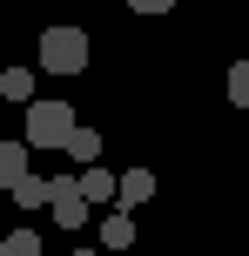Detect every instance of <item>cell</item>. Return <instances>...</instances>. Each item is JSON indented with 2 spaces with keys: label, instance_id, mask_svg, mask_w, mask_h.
<instances>
[{
  "label": "cell",
  "instance_id": "12",
  "mask_svg": "<svg viewBox=\"0 0 249 256\" xmlns=\"http://www.w3.org/2000/svg\"><path fill=\"white\" fill-rule=\"evenodd\" d=\"M7 256H40V236L34 230H7Z\"/></svg>",
  "mask_w": 249,
  "mask_h": 256
},
{
  "label": "cell",
  "instance_id": "5",
  "mask_svg": "<svg viewBox=\"0 0 249 256\" xmlns=\"http://www.w3.org/2000/svg\"><path fill=\"white\" fill-rule=\"evenodd\" d=\"M27 182V142H0V189H20Z\"/></svg>",
  "mask_w": 249,
  "mask_h": 256
},
{
  "label": "cell",
  "instance_id": "7",
  "mask_svg": "<svg viewBox=\"0 0 249 256\" xmlns=\"http://www.w3.org/2000/svg\"><path fill=\"white\" fill-rule=\"evenodd\" d=\"M67 162H74V176H81V168H94V162H101V135H94V128H74V142H67Z\"/></svg>",
  "mask_w": 249,
  "mask_h": 256
},
{
  "label": "cell",
  "instance_id": "11",
  "mask_svg": "<svg viewBox=\"0 0 249 256\" xmlns=\"http://www.w3.org/2000/svg\"><path fill=\"white\" fill-rule=\"evenodd\" d=\"M229 102H236V108H249V61H236V68H229Z\"/></svg>",
  "mask_w": 249,
  "mask_h": 256
},
{
  "label": "cell",
  "instance_id": "1",
  "mask_svg": "<svg viewBox=\"0 0 249 256\" xmlns=\"http://www.w3.org/2000/svg\"><path fill=\"white\" fill-rule=\"evenodd\" d=\"M74 108L67 102H34L27 108V148H67V142H74Z\"/></svg>",
  "mask_w": 249,
  "mask_h": 256
},
{
  "label": "cell",
  "instance_id": "10",
  "mask_svg": "<svg viewBox=\"0 0 249 256\" xmlns=\"http://www.w3.org/2000/svg\"><path fill=\"white\" fill-rule=\"evenodd\" d=\"M13 202H20V209H40V202H54V189H47L40 176H27L20 189H13Z\"/></svg>",
  "mask_w": 249,
  "mask_h": 256
},
{
  "label": "cell",
  "instance_id": "8",
  "mask_svg": "<svg viewBox=\"0 0 249 256\" xmlns=\"http://www.w3.org/2000/svg\"><path fill=\"white\" fill-rule=\"evenodd\" d=\"M148 196H155V168H128V176H121V209L148 202Z\"/></svg>",
  "mask_w": 249,
  "mask_h": 256
},
{
  "label": "cell",
  "instance_id": "4",
  "mask_svg": "<svg viewBox=\"0 0 249 256\" xmlns=\"http://www.w3.org/2000/svg\"><path fill=\"white\" fill-rule=\"evenodd\" d=\"M74 182H81V196H88L94 209H101V202H121V176H108L101 162H94V168H81Z\"/></svg>",
  "mask_w": 249,
  "mask_h": 256
},
{
  "label": "cell",
  "instance_id": "2",
  "mask_svg": "<svg viewBox=\"0 0 249 256\" xmlns=\"http://www.w3.org/2000/svg\"><path fill=\"white\" fill-rule=\"evenodd\" d=\"M40 68H47V74H81V68H88V34H81V27H47V34H40Z\"/></svg>",
  "mask_w": 249,
  "mask_h": 256
},
{
  "label": "cell",
  "instance_id": "13",
  "mask_svg": "<svg viewBox=\"0 0 249 256\" xmlns=\"http://www.w3.org/2000/svg\"><path fill=\"white\" fill-rule=\"evenodd\" d=\"M175 0H128V14H169Z\"/></svg>",
  "mask_w": 249,
  "mask_h": 256
},
{
  "label": "cell",
  "instance_id": "16",
  "mask_svg": "<svg viewBox=\"0 0 249 256\" xmlns=\"http://www.w3.org/2000/svg\"><path fill=\"white\" fill-rule=\"evenodd\" d=\"M0 256H7V230H0Z\"/></svg>",
  "mask_w": 249,
  "mask_h": 256
},
{
  "label": "cell",
  "instance_id": "9",
  "mask_svg": "<svg viewBox=\"0 0 249 256\" xmlns=\"http://www.w3.org/2000/svg\"><path fill=\"white\" fill-rule=\"evenodd\" d=\"M7 102H27V108H34V68H7Z\"/></svg>",
  "mask_w": 249,
  "mask_h": 256
},
{
  "label": "cell",
  "instance_id": "14",
  "mask_svg": "<svg viewBox=\"0 0 249 256\" xmlns=\"http://www.w3.org/2000/svg\"><path fill=\"white\" fill-rule=\"evenodd\" d=\"M0 102H7V68H0Z\"/></svg>",
  "mask_w": 249,
  "mask_h": 256
},
{
  "label": "cell",
  "instance_id": "3",
  "mask_svg": "<svg viewBox=\"0 0 249 256\" xmlns=\"http://www.w3.org/2000/svg\"><path fill=\"white\" fill-rule=\"evenodd\" d=\"M47 189H54V222H61V230H88V222H94V202H88V196H81V182L74 176H54L47 182Z\"/></svg>",
  "mask_w": 249,
  "mask_h": 256
},
{
  "label": "cell",
  "instance_id": "15",
  "mask_svg": "<svg viewBox=\"0 0 249 256\" xmlns=\"http://www.w3.org/2000/svg\"><path fill=\"white\" fill-rule=\"evenodd\" d=\"M74 256H101V250H88V243H81V250H74Z\"/></svg>",
  "mask_w": 249,
  "mask_h": 256
},
{
  "label": "cell",
  "instance_id": "6",
  "mask_svg": "<svg viewBox=\"0 0 249 256\" xmlns=\"http://www.w3.org/2000/svg\"><path fill=\"white\" fill-rule=\"evenodd\" d=\"M94 230H101V250H128V243H135V216H128V209H115V216H101Z\"/></svg>",
  "mask_w": 249,
  "mask_h": 256
}]
</instances>
